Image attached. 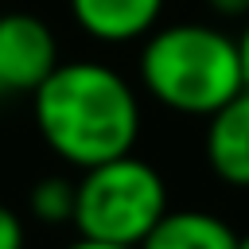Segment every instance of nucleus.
<instances>
[{
  "label": "nucleus",
  "instance_id": "obj_10",
  "mask_svg": "<svg viewBox=\"0 0 249 249\" xmlns=\"http://www.w3.org/2000/svg\"><path fill=\"white\" fill-rule=\"evenodd\" d=\"M218 19H249V0H206Z\"/></svg>",
  "mask_w": 249,
  "mask_h": 249
},
{
  "label": "nucleus",
  "instance_id": "obj_6",
  "mask_svg": "<svg viewBox=\"0 0 249 249\" xmlns=\"http://www.w3.org/2000/svg\"><path fill=\"white\" fill-rule=\"evenodd\" d=\"M167 0H70L74 23L97 43H140L160 27Z\"/></svg>",
  "mask_w": 249,
  "mask_h": 249
},
{
  "label": "nucleus",
  "instance_id": "obj_11",
  "mask_svg": "<svg viewBox=\"0 0 249 249\" xmlns=\"http://www.w3.org/2000/svg\"><path fill=\"white\" fill-rule=\"evenodd\" d=\"M237 58H241V78H245V89H249V19L237 35Z\"/></svg>",
  "mask_w": 249,
  "mask_h": 249
},
{
  "label": "nucleus",
  "instance_id": "obj_13",
  "mask_svg": "<svg viewBox=\"0 0 249 249\" xmlns=\"http://www.w3.org/2000/svg\"><path fill=\"white\" fill-rule=\"evenodd\" d=\"M237 249H249V230H245V233H237Z\"/></svg>",
  "mask_w": 249,
  "mask_h": 249
},
{
  "label": "nucleus",
  "instance_id": "obj_2",
  "mask_svg": "<svg viewBox=\"0 0 249 249\" xmlns=\"http://www.w3.org/2000/svg\"><path fill=\"white\" fill-rule=\"evenodd\" d=\"M140 86L179 117H210L245 89L237 39L214 23H163L140 39Z\"/></svg>",
  "mask_w": 249,
  "mask_h": 249
},
{
  "label": "nucleus",
  "instance_id": "obj_1",
  "mask_svg": "<svg viewBox=\"0 0 249 249\" xmlns=\"http://www.w3.org/2000/svg\"><path fill=\"white\" fill-rule=\"evenodd\" d=\"M31 117L43 144L78 171L117 160L140 140V97L132 82L97 58L58 62L31 93Z\"/></svg>",
  "mask_w": 249,
  "mask_h": 249
},
{
  "label": "nucleus",
  "instance_id": "obj_4",
  "mask_svg": "<svg viewBox=\"0 0 249 249\" xmlns=\"http://www.w3.org/2000/svg\"><path fill=\"white\" fill-rule=\"evenodd\" d=\"M58 39L31 12L0 16V97H31L58 66Z\"/></svg>",
  "mask_w": 249,
  "mask_h": 249
},
{
  "label": "nucleus",
  "instance_id": "obj_8",
  "mask_svg": "<svg viewBox=\"0 0 249 249\" xmlns=\"http://www.w3.org/2000/svg\"><path fill=\"white\" fill-rule=\"evenodd\" d=\"M27 210L43 226H62L74 218V179L66 175H43L27 191Z\"/></svg>",
  "mask_w": 249,
  "mask_h": 249
},
{
  "label": "nucleus",
  "instance_id": "obj_7",
  "mask_svg": "<svg viewBox=\"0 0 249 249\" xmlns=\"http://www.w3.org/2000/svg\"><path fill=\"white\" fill-rule=\"evenodd\" d=\"M140 249H237V233L210 210H167Z\"/></svg>",
  "mask_w": 249,
  "mask_h": 249
},
{
  "label": "nucleus",
  "instance_id": "obj_12",
  "mask_svg": "<svg viewBox=\"0 0 249 249\" xmlns=\"http://www.w3.org/2000/svg\"><path fill=\"white\" fill-rule=\"evenodd\" d=\"M66 249H128V245H105V241H86V237H78V241L66 245Z\"/></svg>",
  "mask_w": 249,
  "mask_h": 249
},
{
  "label": "nucleus",
  "instance_id": "obj_9",
  "mask_svg": "<svg viewBox=\"0 0 249 249\" xmlns=\"http://www.w3.org/2000/svg\"><path fill=\"white\" fill-rule=\"evenodd\" d=\"M27 245V230H23V218L0 202V249H23Z\"/></svg>",
  "mask_w": 249,
  "mask_h": 249
},
{
  "label": "nucleus",
  "instance_id": "obj_3",
  "mask_svg": "<svg viewBox=\"0 0 249 249\" xmlns=\"http://www.w3.org/2000/svg\"><path fill=\"white\" fill-rule=\"evenodd\" d=\"M167 183L163 175L124 152L117 160L93 163L74 179V218L70 226L86 241L105 245H128L140 249V241L152 233V226L167 214Z\"/></svg>",
  "mask_w": 249,
  "mask_h": 249
},
{
  "label": "nucleus",
  "instance_id": "obj_5",
  "mask_svg": "<svg viewBox=\"0 0 249 249\" xmlns=\"http://www.w3.org/2000/svg\"><path fill=\"white\" fill-rule=\"evenodd\" d=\"M210 171L237 191H249V89L230 97L222 109L206 117V140H202Z\"/></svg>",
  "mask_w": 249,
  "mask_h": 249
}]
</instances>
